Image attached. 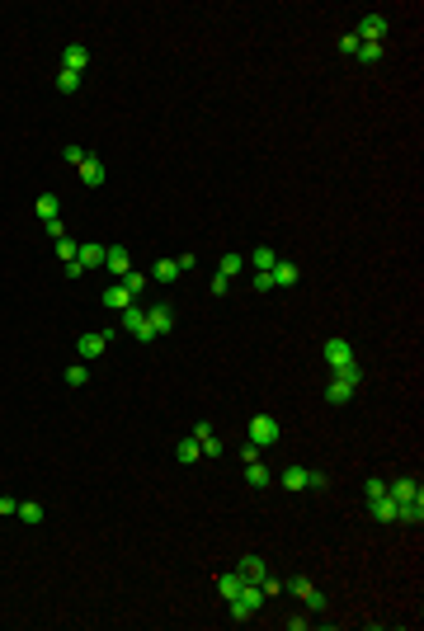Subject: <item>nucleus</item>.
<instances>
[{"label":"nucleus","mask_w":424,"mask_h":631,"mask_svg":"<svg viewBox=\"0 0 424 631\" xmlns=\"http://www.w3.org/2000/svg\"><path fill=\"white\" fill-rule=\"evenodd\" d=\"M240 584H245V580H240V570H226V575H217V594L231 603L236 594H240Z\"/></svg>","instance_id":"nucleus-23"},{"label":"nucleus","mask_w":424,"mask_h":631,"mask_svg":"<svg viewBox=\"0 0 424 631\" xmlns=\"http://www.w3.org/2000/svg\"><path fill=\"white\" fill-rule=\"evenodd\" d=\"M43 231H47V236H52V240H62V236H66V226H62V217H52V221H43Z\"/></svg>","instance_id":"nucleus-37"},{"label":"nucleus","mask_w":424,"mask_h":631,"mask_svg":"<svg viewBox=\"0 0 424 631\" xmlns=\"http://www.w3.org/2000/svg\"><path fill=\"white\" fill-rule=\"evenodd\" d=\"M19 514V500H10V495H0V519H15Z\"/></svg>","instance_id":"nucleus-36"},{"label":"nucleus","mask_w":424,"mask_h":631,"mask_svg":"<svg viewBox=\"0 0 424 631\" xmlns=\"http://www.w3.org/2000/svg\"><path fill=\"white\" fill-rule=\"evenodd\" d=\"M118 283H123L127 292H132V301H137L141 292H146V283H151V278H146V273H137V268H127V273H123V278H118Z\"/></svg>","instance_id":"nucleus-27"},{"label":"nucleus","mask_w":424,"mask_h":631,"mask_svg":"<svg viewBox=\"0 0 424 631\" xmlns=\"http://www.w3.org/2000/svg\"><path fill=\"white\" fill-rule=\"evenodd\" d=\"M104 306H109V311H118V316H123L127 306H132V292H127L123 283H109V287H104Z\"/></svg>","instance_id":"nucleus-15"},{"label":"nucleus","mask_w":424,"mask_h":631,"mask_svg":"<svg viewBox=\"0 0 424 631\" xmlns=\"http://www.w3.org/2000/svg\"><path fill=\"white\" fill-rule=\"evenodd\" d=\"M396 523H415V528H420V523H424V495H420V500L396 505Z\"/></svg>","instance_id":"nucleus-19"},{"label":"nucleus","mask_w":424,"mask_h":631,"mask_svg":"<svg viewBox=\"0 0 424 631\" xmlns=\"http://www.w3.org/2000/svg\"><path fill=\"white\" fill-rule=\"evenodd\" d=\"M226 608H231V622H250V617L264 608V589H259V584H240V594H236Z\"/></svg>","instance_id":"nucleus-2"},{"label":"nucleus","mask_w":424,"mask_h":631,"mask_svg":"<svg viewBox=\"0 0 424 631\" xmlns=\"http://www.w3.org/2000/svg\"><path fill=\"white\" fill-rule=\"evenodd\" d=\"M269 273H274V287H293L297 283V264H293V259H278Z\"/></svg>","instance_id":"nucleus-22"},{"label":"nucleus","mask_w":424,"mask_h":631,"mask_svg":"<svg viewBox=\"0 0 424 631\" xmlns=\"http://www.w3.org/2000/svg\"><path fill=\"white\" fill-rule=\"evenodd\" d=\"M146 330L156 334V339H160V334H170V330H174V311H170V306H165V301L146 311Z\"/></svg>","instance_id":"nucleus-9"},{"label":"nucleus","mask_w":424,"mask_h":631,"mask_svg":"<svg viewBox=\"0 0 424 631\" xmlns=\"http://www.w3.org/2000/svg\"><path fill=\"white\" fill-rule=\"evenodd\" d=\"M104 349H109V334H104V330H90V334H80V339H76V353L85 358V363H90V358H99Z\"/></svg>","instance_id":"nucleus-8"},{"label":"nucleus","mask_w":424,"mask_h":631,"mask_svg":"<svg viewBox=\"0 0 424 631\" xmlns=\"http://www.w3.org/2000/svg\"><path fill=\"white\" fill-rule=\"evenodd\" d=\"M240 462H259V448H255V443H250V438L240 443Z\"/></svg>","instance_id":"nucleus-39"},{"label":"nucleus","mask_w":424,"mask_h":631,"mask_svg":"<svg viewBox=\"0 0 424 631\" xmlns=\"http://www.w3.org/2000/svg\"><path fill=\"white\" fill-rule=\"evenodd\" d=\"M326 363H330V372L345 367V363H354V344H349L345 334H330L326 339Z\"/></svg>","instance_id":"nucleus-6"},{"label":"nucleus","mask_w":424,"mask_h":631,"mask_svg":"<svg viewBox=\"0 0 424 631\" xmlns=\"http://www.w3.org/2000/svg\"><path fill=\"white\" fill-rule=\"evenodd\" d=\"M354 57H359V62H382V43H359Z\"/></svg>","instance_id":"nucleus-33"},{"label":"nucleus","mask_w":424,"mask_h":631,"mask_svg":"<svg viewBox=\"0 0 424 631\" xmlns=\"http://www.w3.org/2000/svg\"><path fill=\"white\" fill-rule=\"evenodd\" d=\"M387 495H392L396 505H406V500H420L424 490H420V481H410V476H401V481H387Z\"/></svg>","instance_id":"nucleus-11"},{"label":"nucleus","mask_w":424,"mask_h":631,"mask_svg":"<svg viewBox=\"0 0 424 631\" xmlns=\"http://www.w3.org/2000/svg\"><path fill=\"white\" fill-rule=\"evenodd\" d=\"M62 66H66V71H76V76H80V71H85V66H90V52L80 48V43H71V48L62 52Z\"/></svg>","instance_id":"nucleus-21"},{"label":"nucleus","mask_w":424,"mask_h":631,"mask_svg":"<svg viewBox=\"0 0 424 631\" xmlns=\"http://www.w3.org/2000/svg\"><path fill=\"white\" fill-rule=\"evenodd\" d=\"M354 38H359V43H382V38H387V19L382 15H363L359 29H354Z\"/></svg>","instance_id":"nucleus-7"},{"label":"nucleus","mask_w":424,"mask_h":631,"mask_svg":"<svg viewBox=\"0 0 424 631\" xmlns=\"http://www.w3.org/2000/svg\"><path fill=\"white\" fill-rule=\"evenodd\" d=\"M57 90H62V95H76V90H80V76L62 66V71H57Z\"/></svg>","instance_id":"nucleus-30"},{"label":"nucleus","mask_w":424,"mask_h":631,"mask_svg":"<svg viewBox=\"0 0 424 631\" xmlns=\"http://www.w3.org/2000/svg\"><path fill=\"white\" fill-rule=\"evenodd\" d=\"M278 481H283V490H311V467H288Z\"/></svg>","instance_id":"nucleus-16"},{"label":"nucleus","mask_w":424,"mask_h":631,"mask_svg":"<svg viewBox=\"0 0 424 631\" xmlns=\"http://www.w3.org/2000/svg\"><path fill=\"white\" fill-rule=\"evenodd\" d=\"M85 156H90V151H80V146H76V142L66 146V160H71V165H80V160H85Z\"/></svg>","instance_id":"nucleus-41"},{"label":"nucleus","mask_w":424,"mask_h":631,"mask_svg":"<svg viewBox=\"0 0 424 631\" xmlns=\"http://www.w3.org/2000/svg\"><path fill=\"white\" fill-rule=\"evenodd\" d=\"M57 259H62V264H71V259H76V240H57Z\"/></svg>","instance_id":"nucleus-35"},{"label":"nucleus","mask_w":424,"mask_h":631,"mask_svg":"<svg viewBox=\"0 0 424 631\" xmlns=\"http://www.w3.org/2000/svg\"><path fill=\"white\" fill-rule=\"evenodd\" d=\"M250 283H255V292H274V273H255Z\"/></svg>","instance_id":"nucleus-38"},{"label":"nucleus","mask_w":424,"mask_h":631,"mask_svg":"<svg viewBox=\"0 0 424 631\" xmlns=\"http://www.w3.org/2000/svg\"><path fill=\"white\" fill-rule=\"evenodd\" d=\"M368 514L377 523H396V500L392 495H377V500H368Z\"/></svg>","instance_id":"nucleus-17"},{"label":"nucleus","mask_w":424,"mask_h":631,"mask_svg":"<svg viewBox=\"0 0 424 631\" xmlns=\"http://www.w3.org/2000/svg\"><path fill=\"white\" fill-rule=\"evenodd\" d=\"M76 264L85 268V273H90V268H104V245H99V240H85L76 250Z\"/></svg>","instance_id":"nucleus-13"},{"label":"nucleus","mask_w":424,"mask_h":631,"mask_svg":"<svg viewBox=\"0 0 424 631\" xmlns=\"http://www.w3.org/2000/svg\"><path fill=\"white\" fill-rule=\"evenodd\" d=\"M174 278H179V264H174V259H160L156 264V283H174Z\"/></svg>","instance_id":"nucleus-32"},{"label":"nucleus","mask_w":424,"mask_h":631,"mask_svg":"<svg viewBox=\"0 0 424 631\" xmlns=\"http://www.w3.org/2000/svg\"><path fill=\"white\" fill-rule=\"evenodd\" d=\"M80 179H85L90 189H99V184H104V160H99V156H85V160H80Z\"/></svg>","instance_id":"nucleus-18"},{"label":"nucleus","mask_w":424,"mask_h":631,"mask_svg":"<svg viewBox=\"0 0 424 631\" xmlns=\"http://www.w3.org/2000/svg\"><path fill=\"white\" fill-rule=\"evenodd\" d=\"M104 268H109V278L118 283V278H123L127 268H132V254H127L123 245H113V250H104Z\"/></svg>","instance_id":"nucleus-10"},{"label":"nucleus","mask_w":424,"mask_h":631,"mask_svg":"<svg viewBox=\"0 0 424 631\" xmlns=\"http://www.w3.org/2000/svg\"><path fill=\"white\" fill-rule=\"evenodd\" d=\"M174 457L184 462V467H193V462L203 457V448H198V438H193V434H188V438H179V448H174Z\"/></svg>","instance_id":"nucleus-24"},{"label":"nucleus","mask_w":424,"mask_h":631,"mask_svg":"<svg viewBox=\"0 0 424 631\" xmlns=\"http://www.w3.org/2000/svg\"><path fill=\"white\" fill-rule=\"evenodd\" d=\"M240 268H245V254H226V259L217 264V273H221V278H236Z\"/></svg>","instance_id":"nucleus-29"},{"label":"nucleus","mask_w":424,"mask_h":631,"mask_svg":"<svg viewBox=\"0 0 424 631\" xmlns=\"http://www.w3.org/2000/svg\"><path fill=\"white\" fill-rule=\"evenodd\" d=\"M245 481H250V486H255V490H264V486H269V481H274V471H269L264 462H245Z\"/></svg>","instance_id":"nucleus-25"},{"label":"nucleus","mask_w":424,"mask_h":631,"mask_svg":"<svg viewBox=\"0 0 424 631\" xmlns=\"http://www.w3.org/2000/svg\"><path fill=\"white\" fill-rule=\"evenodd\" d=\"M283 589H288L293 599H302V603H307V613H330V599L321 594V589H316L311 580H302V575H297V580H288Z\"/></svg>","instance_id":"nucleus-3"},{"label":"nucleus","mask_w":424,"mask_h":631,"mask_svg":"<svg viewBox=\"0 0 424 631\" xmlns=\"http://www.w3.org/2000/svg\"><path fill=\"white\" fill-rule=\"evenodd\" d=\"M363 382H368V372H363L359 358H354V363H345V367H335V372H330V382H326V401H330V405H349V401L359 396Z\"/></svg>","instance_id":"nucleus-1"},{"label":"nucleus","mask_w":424,"mask_h":631,"mask_svg":"<svg viewBox=\"0 0 424 631\" xmlns=\"http://www.w3.org/2000/svg\"><path fill=\"white\" fill-rule=\"evenodd\" d=\"M236 570H240V580H245V584H264V575H269V566L259 561V556H240Z\"/></svg>","instance_id":"nucleus-12"},{"label":"nucleus","mask_w":424,"mask_h":631,"mask_svg":"<svg viewBox=\"0 0 424 631\" xmlns=\"http://www.w3.org/2000/svg\"><path fill=\"white\" fill-rule=\"evenodd\" d=\"M363 495H368V500H377V495H387V481H382V476H368V486H363Z\"/></svg>","instance_id":"nucleus-34"},{"label":"nucleus","mask_w":424,"mask_h":631,"mask_svg":"<svg viewBox=\"0 0 424 631\" xmlns=\"http://www.w3.org/2000/svg\"><path fill=\"white\" fill-rule=\"evenodd\" d=\"M250 264H255V273H269V268L278 264V254L269 250V245H259V250H255V254H250Z\"/></svg>","instance_id":"nucleus-28"},{"label":"nucleus","mask_w":424,"mask_h":631,"mask_svg":"<svg viewBox=\"0 0 424 631\" xmlns=\"http://www.w3.org/2000/svg\"><path fill=\"white\" fill-rule=\"evenodd\" d=\"M123 330L132 334V339H137V344H151V339H156V334L146 330V311H141L137 301H132V306H127V311H123Z\"/></svg>","instance_id":"nucleus-5"},{"label":"nucleus","mask_w":424,"mask_h":631,"mask_svg":"<svg viewBox=\"0 0 424 631\" xmlns=\"http://www.w3.org/2000/svg\"><path fill=\"white\" fill-rule=\"evenodd\" d=\"M193 438H198V448H203V457H221V443H217V434H212V424H193Z\"/></svg>","instance_id":"nucleus-14"},{"label":"nucleus","mask_w":424,"mask_h":631,"mask_svg":"<svg viewBox=\"0 0 424 631\" xmlns=\"http://www.w3.org/2000/svg\"><path fill=\"white\" fill-rule=\"evenodd\" d=\"M245 434H250V443H255V448H274L283 429H278V419H274V415H250Z\"/></svg>","instance_id":"nucleus-4"},{"label":"nucleus","mask_w":424,"mask_h":631,"mask_svg":"<svg viewBox=\"0 0 424 631\" xmlns=\"http://www.w3.org/2000/svg\"><path fill=\"white\" fill-rule=\"evenodd\" d=\"M52 217H62V198H57V193H43V198H38V221H52Z\"/></svg>","instance_id":"nucleus-26"},{"label":"nucleus","mask_w":424,"mask_h":631,"mask_svg":"<svg viewBox=\"0 0 424 631\" xmlns=\"http://www.w3.org/2000/svg\"><path fill=\"white\" fill-rule=\"evenodd\" d=\"M340 52H349V57H354V52H359V38H354V33H345V38H340Z\"/></svg>","instance_id":"nucleus-40"},{"label":"nucleus","mask_w":424,"mask_h":631,"mask_svg":"<svg viewBox=\"0 0 424 631\" xmlns=\"http://www.w3.org/2000/svg\"><path fill=\"white\" fill-rule=\"evenodd\" d=\"M85 382H90V367H85V363L66 367V386H85Z\"/></svg>","instance_id":"nucleus-31"},{"label":"nucleus","mask_w":424,"mask_h":631,"mask_svg":"<svg viewBox=\"0 0 424 631\" xmlns=\"http://www.w3.org/2000/svg\"><path fill=\"white\" fill-rule=\"evenodd\" d=\"M19 523H29V528H38V523L47 519V509L38 505V500H19V514H15Z\"/></svg>","instance_id":"nucleus-20"}]
</instances>
